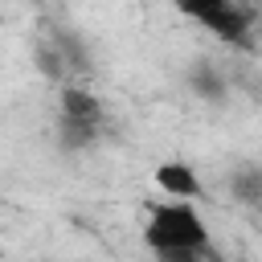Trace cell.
Here are the masks:
<instances>
[{
    "label": "cell",
    "mask_w": 262,
    "mask_h": 262,
    "mask_svg": "<svg viewBox=\"0 0 262 262\" xmlns=\"http://www.w3.org/2000/svg\"><path fill=\"white\" fill-rule=\"evenodd\" d=\"M143 242L151 254L160 250H213L209 221L201 217L196 201H156L143 221Z\"/></svg>",
    "instance_id": "obj_1"
},
{
    "label": "cell",
    "mask_w": 262,
    "mask_h": 262,
    "mask_svg": "<svg viewBox=\"0 0 262 262\" xmlns=\"http://www.w3.org/2000/svg\"><path fill=\"white\" fill-rule=\"evenodd\" d=\"M106 131V106L98 94L66 82L57 94V143L66 151H86Z\"/></svg>",
    "instance_id": "obj_2"
},
{
    "label": "cell",
    "mask_w": 262,
    "mask_h": 262,
    "mask_svg": "<svg viewBox=\"0 0 262 262\" xmlns=\"http://www.w3.org/2000/svg\"><path fill=\"white\" fill-rule=\"evenodd\" d=\"M172 8L196 25H205L213 37L221 41H233V45H246L250 41V8H242L237 0H172Z\"/></svg>",
    "instance_id": "obj_3"
},
{
    "label": "cell",
    "mask_w": 262,
    "mask_h": 262,
    "mask_svg": "<svg viewBox=\"0 0 262 262\" xmlns=\"http://www.w3.org/2000/svg\"><path fill=\"white\" fill-rule=\"evenodd\" d=\"M156 188H160L168 201H196V196L205 192L196 168L184 164V160H164V164L156 168Z\"/></svg>",
    "instance_id": "obj_4"
},
{
    "label": "cell",
    "mask_w": 262,
    "mask_h": 262,
    "mask_svg": "<svg viewBox=\"0 0 262 262\" xmlns=\"http://www.w3.org/2000/svg\"><path fill=\"white\" fill-rule=\"evenodd\" d=\"M188 86H192L196 98H205V102H221L225 90H229L225 74H221L213 61H192V70H188Z\"/></svg>",
    "instance_id": "obj_5"
},
{
    "label": "cell",
    "mask_w": 262,
    "mask_h": 262,
    "mask_svg": "<svg viewBox=\"0 0 262 262\" xmlns=\"http://www.w3.org/2000/svg\"><path fill=\"white\" fill-rule=\"evenodd\" d=\"M229 188H233V201L237 205H246V209H254L258 201H262V172L250 164V168H242V172H233V180H229Z\"/></svg>",
    "instance_id": "obj_6"
},
{
    "label": "cell",
    "mask_w": 262,
    "mask_h": 262,
    "mask_svg": "<svg viewBox=\"0 0 262 262\" xmlns=\"http://www.w3.org/2000/svg\"><path fill=\"white\" fill-rule=\"evenodd\" d=\"M156 262H209L213 258V250H160V254H151Z\"/></svg>",
    "instance_id": "obj_7"
}]
</instances>
